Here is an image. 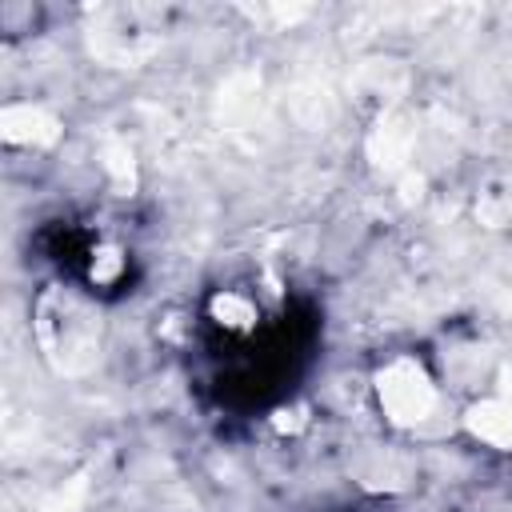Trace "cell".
Wrapping results in <instances>:
<instances>
[{
  "label": "cell",
  "mask_w": 512,
  "mask_h": 512,
  "mask_svg": "<svg viewBox=\"0 0 512 512\" xmlns=\"http://www.w3.org/2000/svg\"><path fill=\"white\" fill-rule=\"evenodd\" d=\"M32 336L40 356L60 376H88L104 352V320L100 308L68 284H52L36 296Z\"/></svg>",
  "instance_id": "6da1fadb"
},
{
  "label": "cell",
  "mask_w": 512,
  "mask_h": 512,
  "mask_svg": "<svg viewBox=\"0 0 512 512\" xmlns=\"http://www.w3.org/2000/svg\"><path fill=\"white\" fill-rule=\"evenodd\" d=\"M212 312H216V320L224 324V328H232V332H248L252 324H256V304L244 296V292H220L216 300H212Z\"/></svg>",
  "instance_id": "277c9868"
},
{
  "label": "cell",
  "mask_w": 512,
  "mask_h": 512,
  "mask_svg": "<svg viewBox=\"0 0 512 512\" xmlns=\"http://www.w3.org/2000/svg\"><path fill=\"white\" fill-rule=\"evenodd\" d=\"M460 424H464V432L476 444H484L492 452H512V400L508 396H480V400H472L464 408Z\"/></svg>",
  "instance_id": "3957f363"
},
{
  "label": "cell",
  "mask_w": 512,
  "mask_h": 512,
  "mask_svg": "<svg viewBox=\"0 0 512 512\" xmlns=\"http://www.w3.org/2000/svg\"><path fill=\"white\" fill-rule=\"evenodd\" d=\"M372 396L376 408L384 412V420L400 432H420L436 420L440 412V384L428 372L424 360L400 352L392 360H384L372 376Z\"/></svg>",
  "instance_id": "7a4b0ae2"
}]
</instances>
